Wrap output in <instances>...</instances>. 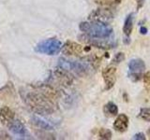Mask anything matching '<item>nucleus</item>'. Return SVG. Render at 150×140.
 I'll return each mask as SVG.
<instances>
[{"mask_svg": "<svg viewBox=\"0 0 150 140\" xmlns=\"http://www.w3.org/2000/svg\"><path fill=\"white\" fill-rule=\"evenodd\" d=\"M124 59H125L124 53L123 52H118L117 54H115L114 60H112V63H114V64H119L121 62H123Z\"/></svg>", "mask_w": 150, "mask_h": 140, "instance_id": "4be33fe9", "label": "nucleus"}, {"mask_svg": "<svg viewBox=\"0 0 150 140\" xmlns=\"http://www.w3.org/2000/svg\"><path fill=\"white\" fill-rule=\"evenodd\" d=\"M57 66L69 73L77 74L79 76L86 75L89 71V64L83 61H69L64 58L58 60Z\"/></svg>", "mask_w": 150, "mask_h": 140, "instance_id": "7ed1b4c3", "label": "nucleus"}, {"mask_svg": "<svg viewBox=\"0 0 150 140\" xmlns=\"http://www.w3.org/2000/svg\"><path fill=\"white\" fill-rule=\"evenodd\" d=\"M136 2H137V9H140L144 6V0H136Z\"/></svg>", "mask_w": 150, "mask_h": 140, "instance_id": "b1692460", "label": "nucleus"}, {"mask_svg": "<svg viewBox=\"0 0 150 140\" xmlns=\"http://www.w3.org/2000/svg\"><path fill=\"white\" fill-rule=\"evenodd\" d=\"M79 38H81V40L84 43L90 44L100 49H112L115 48V43L110 41L109 38H95V37H90L86 35L80 36Z\"/></svg>", "mask_w": 150, "mask_h": 140, "instance_id": "423d86ee", "label": "nucleus"}, {"mask_svg": "<svg viewBox=\"0 0 150 140\" xmlns=\"http://www.w3.org/2000/svg\"><path fill=\"white\" fill-rule=\"evenodd\" d=\"M96 3L101 5V6L104 7H112L115 6V5L118 4L121 0H95Z\"/></svg>", "mask_w": 150, "mask_h": 140, "instance_id": "6ab92c4d", "label": "nucleus"}, {"mask_svg": "<svg viewBox=\"0 0 150 140\" xmlns=\"http://www.w3.org/2000/svg\"><path fill=\"white\" fill-rule=\"evenodd\" d=\"M141 31H142V32H141L142 34H143V33H144V34H145V33H146V31H147V29L144 27V28H142V29H141Z\"/></svg>", "mask_w": 150, "mask_h": 140, "instance_id": "393cba45", "label": "nucleus"}, {"mask_svg": "<svg viewBox=\"0 0 150 140\" xmlns=\"http://www.w3.org/2000/svg\"><path fill=\"white\" fill-rule=\"evenodd\" d=\"M8 126L9 128V131L12 132L14 134L18 135V136L23 137V136H25V135L27 134V132H26V129L25 127V125H23L20 120H12L11 123L8 124Z\"/></svg>", "mask_w": 150, "mask_h": 140, "instance_id": "9b49d317", "label": "nucleus"}, {"mask_svg": "<svg viewBox=\"0 0 150 140\" xmlns=\"http://www.w3.org/2000/svg\"><path fill=\"white\" fill-rule=\"evenodd\" d=\"M133 21H134V13H129L128 16H127L125 22H124V26H123V32L126 36H129L133 29Z\"/></svg>", "mask_w": 150, "mask_h": 140, "instance_id": "dca6fc26", "label": "nucleus"}, {"mask_svg": "<svg viewBox=\"0 0 150 140\" xmlns=\"http://www.w3.org/2000/svg\"><path fill=\"white\" fill-rule=\"evenodd\" d=\"M129 127V118L125 114H119L114 123V128L116 132L124 133Z\"/></svg>", "mask_w": 150, "mask_h": 140, "instance_id": "f8f14e48", "label": "nucleus"}, {"mask_svg": "<svg viewBox=\"0 0 150 140\" xmlns=\"http://www.w3.org/2000/svg\"><path fill=\"white\" fill-rule=\"evenodd\" d=\"M139 117L141 119L144 120L145 121H149L150 123V107L141 108L139 112Z\"/></svg>", "mask_w": 150, "mask_h": 140, "instance_id": "a211bd4d", "label": "nucleus"}, {"mask_svg": "<svg viewBox=\"0 0 150 140\" xmlns=\"http://www.w3.org/2000/svg\"><path fill=\"white\" fill-rule=\"evenodd\" d=\"M62 44L56 38H48L40 42L35 47V51L46 55H55L61 50Z\"/></svg>", "mask_w": 150, "mask_h": 140, "instance_id": "20e7f679", "label": "nucleus"}, {"mask_svg": "<svg viewBox=\"0 0 150 140\" xmlns=\"http://www.w3.org/2000/svg\"><path fill=\"white\" fill-rule=\"evenodd\" d=\"M37 90L39 91L40 93H42L44 96L47 98H49L52 101H55L58 97V92L53 87H51L50 85H40L39 87H37Z\"/></svg>", "mask_w": 150, "mask_h": 140, "instance_id": "ddd939ff", "label": "nucleus"}, {"mask_svg": "<svg viewBox=\"0 0 150 140\" xmlns=\"http://www.w3.org/2000/svg\"><path fill=\"white\" fill-rule=\"evenodd\" d=\"M145 69L144 62L141 59H132L129 63V78L132 81H139L143 78Z\"/></svg>", "mask_w": 150, "mask_h": 140, "instance_id": "39448f33", "label": "nucleus"}, {"mask_svg": "<svg viewBox=\"0 0 150 140\" xmlns=\"http://www.w3.org/2000/svg\"><path fill=\"white\" fill-rule=\"evenodd\" d=\"M83 50L82 45L73 41H67L62 47L63 53L68 56H80L83 52Z\"/></svg>", "mask_w": 150, "mask_h": 140, "instance_id": "1a4fd4ad", "label": "nucleus"}, {"mask_svg": "<svg viewBox=\"0 0 150 140\" xmlns=\"http://www.w3.org/2000/svg\"><path fill=\"white\" fill-rule=\"evenodd\" d=\"M32 121L35 125H37L38 127L40 128L41 130H45V131H51L54 130V126L52 125L49 121L45 120L44 119L40 118V117L38 116H33L32 117Z\"/></svg>", "mask_w": 150, "mask_h": 140, "instance_id": "2eb2a0df", "label": "nucleus"}, {"mask_svg": "<svg viewBox=\"0 0 150 140\" xmlns=\"http://www.w3.org/2000/svg\"><path fill=\"white\" fill-rule=\"evenodd\" d=\"M143 80L145 90L147 92H150V72H146L143 75Z\"/></svg>", "mask_w": 150, "mask_h": 140, "instance_id": "412c9836", "label": "nucleus"}, {"mask_svg": "<svg viewBox=\"0 0 150 140\" xmlns=\"http://www.w3.org/2000/svg\"><path fill=\"white\" fill-rule=\"evenodd\" d=\"M80 30L86 36L95 38H110L112 36V28L105 22L90 21L83 22L79 25Z\"/></svg>", "mask_w": 150, "mask_h": 140, "instance_id": "f03ea898", "label": "nucleus"}, {"mask_svg": "<svg viewBox=\"0 0 150 140\" xmlns=\"http://www.w3.org/2000/svg\"><path fill=\"white\" fill-rule=\"evenodd\" d=\"M98 136H100V138L105 139V140L111 139L112 138V132L109 129L102 128L100 130V132H98Z\"/></svg>", "mask_w": 150, "mask_h": 140, "instance_id": "aec40b11", "label": "nucleus"}, {"mask_svg": "<svg viewBox=\"0 0 150 140\" xmlns=\"http://www.w3.org/2000/svg\"><path fill=\"white\" fill-rule=\"evenodd\" d=\"M102 77L105 82V90H110L116 81V68L114 65H109L102 70Z\"/></svg>", "mask_w": 150, "mask_h": 140, "instance_id": "6e6552de", "label": "nucleus"}, {"mask_svg": "<svg viewBox=\"0 0 150 140\" xmlns=\"http://www.w3.org/2000/svg\"><path fill=\"white\" fill-rule=\"evenodd\" d=\"M104 113L108 117H114L118 114V107L112 102H109L104 106Z\"/></svg>", "mask_w": 150, "mask_h": 140, "instance_id": "f3484780", "label": "nucleus"}, {"mask_svg": "<svg viewBox=\"0 0 150 140\" xmlns=\"http://www.w3.org/2000/svg\"><path fill=\"white\" fill-rule=\"evenodd\" d=\"M147 134H148V136H149V138H150V128H149V130L147 131Z\"/></svg>", "mask_w": 150, "mask_h": 140, "instance_id": "a878e982", "label": "nucleus"}, {"mask_svg": "<svg viewBox=\"0 0 150 140\" xmlns=\"http://www.w3.org/2000/svg\"><path fill=\"white\" fill-rule=\"evenodd\" d=\"M25 101L37 114L49 115L54 111V102L44 96L38 90L36 92H26Z\"/></svg>", "mask_w": 150, "mask_h": 140, "instance_id": "f257e3e1", "label": "nucleus"}, {"mask_svg": "<svg viewBox=\"0 0 150 140\" xmlns=\"http://www.w3.org/2000/svg\"><path fill=\"white\" fill-rule=\"evenodd\" d=\"M14 119V112L8 106L0 108V123L3 125H8Z\"/></svg>", "mask_w": 150, "mask_h": 140, "instance_id": "4468645a", "label": "nucleus"}, {"mask_svg": "<svg viewBox=\"0 0 150 140\" xmlns=\"http://www.w3.org/2000/svg\"><path fill=\"white\" fill-rule=\"evenodd\" d=\"M54 78L60 85H62L64 87H69L73 82V78L71 77V75L69 74V72L65 71V70L59 67L54 72Z\"/></svg>", "mask_w": 150, "mask_h": 140, "instance_id": "9d476101", "label": "nucleus"}, {"mask_svg": "<svg viewBox=\"0 0 150 140\" xmlns=\"http://www.w3.org/2000/svg\"><path fill=\"white\" fill-rule=\"evenodd\" d=\"M114 19V13L110 8H98L89 15V20L107 23Z\"/></svg>", "mask_w": 150, "mask_h": 140, "instance_id": "0eeeda50", "label": "nucleus"}, {"mask_svg": "<svg viewBox=\"0 0 150 140\" xmlns=\"http://www.w3.org/2000/svg\"><path fill=\"white\" fill-rule=\"evenodd\" d=\"M132 139H135V140H144L145 139V136L143 133H138L136 134L134 136L132 137Z\"/></svg>", "mask_w": 150, "mask_h": 140, "instance_id": "5701e85b", "label": "nucleus"}]
</instances>
